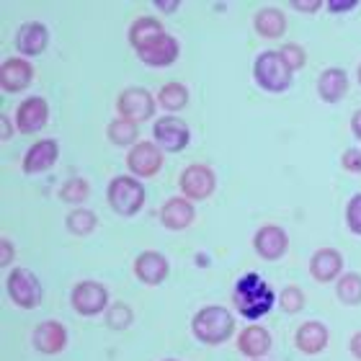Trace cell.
Instances as JSON below:
<instances>
[{
  "mask_svg": "<svg viewBox=\"0 0 361 361\" xmlns=\"http://www.w3.org/2000/svg\"><path fill=\"white\" fill-rule=\"evenodd\" d=\"M235 310L245 320H258L274 307V289L258 274H243L233 289Z\"/></svg>",
  "mask_w": 361,
  "mask_h": 361,
  "instance_id": "1",
  "label": "cell"
},
{
  "mask_svg": "<svg viewBox=\"0 0 361 361\" xmlns=\"http://www.w3.org/2000/svg\"><path fill=\"white\" fill-rule=\"evenodd\" d=\"M191 331H194L196 341H202L207 346H219V343L233 338L235 320L230 315V310L219 307V305H209V307H202L194 315Z\"/></svg>",
  "mask_w": 361,
  "mask_h": 361,
  "instance_id": "2",
  "label": "cell"
},
{
  "mask_svg": "<svg viewBox=\"0 0 361 361\" xmlns=\"http://www.w3.org/2000/svg\"><path fill=\"white\" fill-rule=\"evenodd\" d=\"M109 207L121 217H135L145 207V186L135 176H116L109 183Z\"/></svg>",
  "mask_w": 361,
  "mask_h": 361,
  "instance_id": "3",
  "label": "cell"
},
{
  "mask_svg": "<svg viewBox=\"0 0 361 361\" xmlns=\"http://www.w3.org/2000/svg\"><path fill=\"white\" fill-rule=\"evenodd\" d=\"M253 75L258 85L269 93H284L292 85V70L286 68L279 52H261L256 65H253Z\"/></svg>",
  "mask_w": 361,
  "mask_h": 361,
  "instance_id": "4",
  "label": "cell"
},
{
  "mask_svg": "<svg viewBox=\"0 0 361 361\" xmlns=\"http://www.w3.org/2000/svg\"><path fill=\"white\" fill-rule=\"evenodd\" d=\"M6 286H8V297L13 300V305H18L23 310L39 307V302H42V284H39V279L29 269L11 271Z\"/></svg>",
  "mask_w": 361,
  "mask_h": 361,
  "instance_id": "5",
  "label": "cell"
},
{
  "mask_svg": "<svg viewBox=\"0 0 361 361\" xmlns=\"http://www.w3.org/2000/svg\"><path fill=\"white\" fill-rule=\"evenodd\" d=\"M116 109H119L121 119L140 124V121H147L155 114V98H152L150 90L145 88H127L121 90Z\"/></svg>",
  "mask_w": 361,
  "mask_h": 361,
  "instance_id": "6",
  "label": "cell"
},
{
  "mask_svg": "<svg viewBox=\"0 0 361 361\" xmlns=\"http://www.w3.org/2000/svg\"><path fill=\"white\" fill-rule=\"evenodd\" d=\"M178 183H180L183 196H188L191 202H202V199L212 196V191L217 186V178H214V171H212L209 166L194 163V166L183 168Z\"/></svg>",
  "mask_w": 361,
  "mask_h": 361,
  "instance_id": "7",
  "label": "cell"
},
{
  "mask_svg": "<svg viewBox=\"0 0 361 361\" xmlns=\"http://www.w3.org/2000/svg\"><path fill=\"white\" fill-rule=\"evenodd\" d=\"M70 302H73L78 315L93 317L98 312H104L106 305H109V289L104 284H98V281H80L73 289Z\"/></svg>",
  "mask_w": 361,
  "mask_h": 361,
  "instance_id": "8",
  "label": "cell"
},
{
  "mask_svg": "<svg viewBox=\"0 0 361 361\" xmlns=\"http://www.w3.org/2000/svg\"><path fill=\"white\" fill-rule=\"evenodd\" d=\"M152 135H155V142L168 152H180L188 145V140H191L186 121L178 119V116H163V119H158L155 127H152Z\"/></svg>",
  "mask_w": 361,
  "mask_h": 361,
  "instance_id": "9",
  "label": "cell"
},
{
  "mask_svg": "<svg viewBox=\"0 0 361 361\" xmlns=\"http://www.w3.org/2000/svg\"><path fill=\"white\" fill-rule=\"evenodd\" d=\"M127 168L132 176L152 178V176H158V171L163 168V152H160L158 145L137 142L127 155Z\"/></svg>",
  "mask_w": 361,
  "mask_h": 361,
  "instance_id": "10",
  "label": "cell"
},
{
  "mask_svg": "<svg viewBox=\"0 0 361 361\" xmlns=\"http://www.w3.org/2000/svg\"><path fill=\"white\" fill-rule=\"evenodd\" d=\"M47 121H49V106L44 98L31 96L16 109V127L21 129L23 135H34L39 129H44Z\"/></svg>",
  "mask_w": 361,
  "mask_h": 361,
  "instance_id": "11",
  "label": "cell"
},
{
  "mask_svg": "<svg viewBox=\"0 0 361 361\" xmlns=\"http://www.w3.org/2000/svg\"><path fill=\"white\" fill-rule=\"evenodd\" d=\"M253 248L264 261H279L289 248V238L279 225H264L253 238Z\"/></svg>",
  "mask_w": 361,
  "mask_h": 361,
  "instance_id": "12",
  "label": "cell"
},
{
  "mask_svg": "<svg viewBox=\"0 0 361 361\" xmlns=\"http://www.w3.org/2000/svg\"><path fill=\"white\" fill-rule=\"evenodd\" d=\"M34 346H37L39 354H47V356H54L65 351L68 346V331H65V325L57 323V320H47V323H39L34 328Z\"/></svg>",
  "mask_w": 361,
  "mask_h": 361,
  "instance_id": "13",
  "label": "cell"
},
{
  "mask_svg": "<svg viewBox=\"0 0 361 361\" xmlns=\"http://www.w3.org/2000/svg\"><path fill=\"white\" fill-rule=\"evenodd\" d=\"M168 258L158 250H142L135 261V276L147 286H158L163 284V279L168 276Z\"/></svg>",
  "mask_w": 361,
  "mask_h": 361,
  "instance_id": "14",
  "label": "cell"
},
{
  "mask_svg": "<svg viewBox=\"0 0 361 361\" xmlns=\"http://www.w3.org/2000/svg\"><path fill=\"white\" fill-rule=\"evenodd\" d=\"M341 271H343V256L336 248H320L310 258V274L320 284L336 281L341 276Z\"/></svg>",
  "mask_w": 361,
  "mask_h": 361,
  "instance_id": "15",
  "label": "cell"
},
{
  "mask_svg": "<svg viewBox=\"0 0 361 361\" xmlns=\"http://www.w3.org/2000/svg\"><path fill=\"white\" fill-rule=\"evenodd\" d=\"M34 80V68L21 57H11L0 68V85L6 93H18Z\"/></svg>",
  "mask_w": 361,
  "mask_h": 361,
  "instance_id": "16",
  "label": "cell"
},
{
  "mask_svg": "<svg viewBox=\"0 0 361 361\" xmlns=\"http://www.w3.org/2000/svg\"><path fill=\"white\" fill-rule=\"evenodd\" d=\"M163 37H166L163 23H160L158 18H150V16H142V18H137V21L129 26V42H132V47L137 49V54L145 52V49H150L152 44H158Z\"/></svg>",
  "mask_w": 361,
  "mask_h": 361,
  "instance_id": "17",
  "label": "cell"
},
{
  "mask_svg": "<svg viewBox=\"0 0 361 361\" xmlns=\"http://www.w3.org/2000/svg\"><path fill=\"white\" fill-rule=\"evenodd\" d=\"M294 346L307 356L320 354V351L328 346V328H325L323 323H317V320L302 323L300 328H297V333H294Z\"/></svg>",
  "mask_w": 361,
  "mask_h": 361,
  "instance_id": "18",
  "label": "cell"
},
{
  "mask_svg": "<svg viewBox=\"0 0 361 361\" xmlns=\"http://www.w3.org/2000/svg\"><path fill=\"white\" fill-rule=\"evenodd\" d=\"M47 42H49V31H47L44 23L39 21L23 23L21 29H18V34H16V47L26 57H37V54L44 52Z\"/></svg>",
  "mask_w": 361,
  "mask_h": 361,
  "instance_id": "19",
  "label": "cell"
},
{
  "mask_svg": "<svg viewBox=\"0 0 361 361\" xmlns=\"http://www.w3.org/2000/svg\"><path fill=\"white\" fill-rule=\"evenodd\" d=\"M57 155H60V147L54 140H39L29 147L26 158H23V171L26 173H42V171H49V168L57 163Z\"/></svg>",
  "mask_w": 361,
  "mask_h": 361,
  "instance_id": "20",
  "label": "cell"
},
{
  "mask_svg": "<svg viewBox=\"0 0 361 361\" xmlns=\"http://www.w3.org/2000/svg\"><path fill=\"white\" fill-rule=\"evenodd\" d=\"M238 351L248 359H261L271 351V333L264 325H248L238 336Z\"/></svg>",
  "mask_w": 361,
  "mask_h": 361,
  "instance_id": "21",
  "label": "cell"
},
{
  "mask_svg": "<svg viewBox=\"0 0 361 361\" xmlns=\"http://www.w3.org/2000/svg\"><path fill=\"white\" fill-rule=\"evenodd\" d=\"M317 93L325 104H338L341 98L348 93V75L346 70L341 68H328L317 78Z\"/></svg>",
  "mask_w": 361,
  "mask_h": 361,
  "instance_id": "22",
  "label": "cell"
},
{
  "mask_svg": "<svg viewBox=\"0 0 361 361\" xmlns=\"http://www.w3.org/2000/svg\"><path fill=\"white\" fill-rule=\"evenodd\" d=\"M196 212L191 207L188 199H180V196H173V199H168L163 204V209H160V219H163V225L168 230H186L191 222H194Z\"/></svg>",
  "mask_w": 361,
  "mask_h": 361,
  "instance_id": "23",
  "label": "cell"
},
{
  "mask_svg": "<svg viewBox=\"0 0 361 361\" xmlns=\"http://www.w3.org/2000/svg\"><path fill=\"white\" fill-rule=\"evenodd\" d=\"M145 65H150V68H168L171 62L178 60V42L173 37H163L158 44H152L150 49H145V52L137 54Z\"/></svg>",
  "mask_w": 361,
  "mask_h": 361,
  "instance_id": "24",
  "label": "cell"
},
{
  "mask_svg": "<svg viewBox=\"0 0 361 361\" xmlns=\"http://www.w3.org/2000/svg\"><path fill=\"white\" fill-rule=\"evenodd\" d=\"M253 26H256L258 37L264 39H279L284 37L286 31V18L279 8H261L253 18Z\"/></svg>",
  "mask_w": 361,
  "mask_h": 361,
  "instance_id": "25",
  "label": "cell"
},
{
  "mask_svg": "<svg viewBox=\"0 0 361 361\" xmlns=\"http://www.w3.org/2000/svg\"><path fill=\"white\" fill-rule=\"evenodd\" d=\"M336 294H338V300L343 305H348V307L361 305V274H343V276H338Z\"/></svg>",
  "mask_w": 361,
  "mask_h": 361,
  "instance_id": "26",
  "label": "cell"
},
{
  "mask_svg": "<svg viewBox=\"0 0 361 361\" xmlns=\"http://www.w3.org/2000/svg\"><path fill=\"white\" fill-rule=\"evenodd\" d=\"M158 101H160V106H163L166 111H180V109H186V104H188V90H186V85H180V83H166L163 88H160Z\"/></svg>",
  "mask_w": 361,
  "mask_h": 361,
  "instance_id": "27",
  "label": "cell"
},
{
  "mask_svg": "<svg viewBox=\"0 0 361 361\" xmlns=\"http://www.w3.org/2000/svg\"><path fill=\"white\" fill-rule=\"evenodd\" d=\"M106 135H109V140H111L114 145L127 147V145H137V135H140V132H137V124H132V121L116 119L109 124Z\"/></svg>",
  "mask_w": 361,
  "mask_h": 361,
  "instance_id": "28",
  "label": "cell"
},
{
  "mask_svg": "<svg viewBox=\"0 0 361 361\" xmlns=\"http://www.w3.org/2000/svg\"><path fill=\"white\" fill-rule=\"evenodd\" d=\"M88 194H90L88 180L80 178V176H75V178H68L60 188V199H62V202H68V204L85 202V199H88Z\"/></svg>",
  "mask_w": 361,
  "mask_h": 361,
  "instance_id": "29",
  "label": "cell"
},
{
  "mask_svg": "<svg viewBox=\"0 0 361 361\" xmlns=\"http://www.w3.org/2000/svg\"><path fill=\"white\" fill-rule=\"evenodd\" d=\"M96 227V214L88 209H75L73 214H68V230L73 235H88Z\"/></svg>",
  "mask_w": 361,
  "mask_h": 361,
  "instance_id": "30",
  "label": "cell"
},
{
  "mask_svg": "<svg viewBox=\"0 0 361 361\" xmlns=\"http://www.w3.org/2000/svg\"><path fill=\"white\" fill-rule=\"evenodd\" d=\"M129 323H132V310H129L124 302H116V305L109 307V312H106V325H109V328L124 331V328H129Z\"/></svg>",
  "mask_w": 361,
  "mask_h": 361,
  "instance_id": "31",
  "label": "cell"
},
{
  "mask_svg": "<svg viewBox=\"0 0 361 361\" xmlns=\"http://www.w3.org/2000/svg\"><path fill=\"white\" fill-rule=\"evenodd\" d=\"M279 305H281V310L289 312V315L302 312V307H305V292H302L300 286H286L284 292L279 294Z\"/></svg>",
  "mask_w": 361,
  "mask_h": 361,
  "instance_id": "32",
  "label": "cell"
},
{
  "mask_svg": "<svg viewBox=\"0 0 361 361\" xmlns=\"http://www.w3.org/2000/svg\"><path fill=\"white\" fill-rule=\"evenodd\" d=\"M279 57L284 60V65L292 73H297V70L305 68V62H307V54H305V49H302L300 44H284L281 49H279Z\"/></svg>",
  "mask_w": 361,
  "mask_h": 361,
  "instance_id": "33",
  "label": "cell"
},
{
  "mask_svg": "<svg viewBox=\"0 0 361 361\" xmlns=\"http://www.w3.org/2000/svg\"><path fill=\"white\" fill-rule=\"evenodd\" d=\"M346 225L354 235L361 238V194H354L346 204Z\"/></svg>",
  "mask_w": 361,
  "mask_h": 361,
  "instance_id": "34",
  "label": "cell"
},
{
  "mask_svg": "<svg viewBox=\"0 0 361 361\" xmlns=\"http://www.w3.org/2000/svg\"><path fill=\"white\" fill-rule=\"evenodd\" d=\"M341 166H343V171H348V173H361V152L359 150H346L343 155H341Z\"/></svg>",
  "mask_w": 361,
  "mask_h": 361,
  "instance_id": "35",
  "label": "cell"
},
{
  "mask_svg": "<svg viewBox=\"0 0 361 361\" xmlns=\"http://www.w3.org/2000/svg\"><path fill=\"white\" fill-rule=\"evenodd\" d=\"M11 261H13V243L3 238V243H0V266L6 269Z\"/></svg>",
  "mask_w": 361,
  "mask_h": 361,
  "instance_id": "36",
  "label": "cell"
},
{
  "mask_svg": "<svg viewBox=\"0 0 361 361\" xmlns=\"http://www.w3.org/2000/svg\"><path fill=\"white\" fill-rule=\"evenodd\" d=\"M320 6H323L320 0H294V8H300L302 13H315Z\"/></svg>",
  "mask_w": 361,
  "mask_h": 361,
  "instance_id": "37",
  "label": "cell"
},
{
  "mask_svg": "<svg viewBox=\"0 0 361 361\" xmlns=\"http://www.w3.org/2000/svg\"><path fill=\"white\" fill-rule=\"evenodd\" d=\"M328 8H331L333 13H343V11H351V8H356V0H346V3H336V0H331V3H328Z\"/></svg>",
  "mask_w": 361,
  "mask_h": 361,
  "instance_id": "38",
  "label": "cell"
},
{
  "mask_svg": "<svg viewBox=\"0 0 361 361\" xmlns=\"http://www.w3.org/2000/svg\"><path fill=\"white\" fill-rule=\"evenodd\" d=\"M351 354L361 361V331L354 333V338H351Z\"/></svg>",
  "mask_w": 361,
  "mask_h": 361,
  "instance_id": "39",
  "label": "cell"
},
{
  "mask_svg": "<svg viewBox=\"0 0 361 361\" xmlns=\"http://www.w3.org/2000/svg\"><path fill=\"white\" fill-rule=\"evenodd\" d=\"M351 132H354V135L361 140V109L354 114V116H351Z\"/></svg>",
  "mask_w": 361,
  "mask_h": 361,
  "instance_id": "40",
  "label": "cell"
},
{
  "mask_svg": "<svg viewBox=\"0 0 361 361\" xmlns=\"http://www.w3.org/2000/svg\"><path fill=\"white\" fill-rule=\"evenodd\" d=\"M155 6H158V8H166V13H173L176 8H178V3H176V0H173V3H160V0H158Z\"/></svg>",
  "mask_w": 361,
  "mask_h": 361,
  "instance_id": "41",
  "label": "cell"
},
{
  "mask_svg": "<svg viewBox=\"0 0 361 361\" xmlns=\"http://www.w3.org/2000/svg\"><path fill=\"white\" fill-rule=\"evenodd\" d=\"M13 137V132H11V124H8V119L3 116V140H11Z\"/></svg>",
  "mask_w": 361,
  "mask_h": 361,
  "instance_id": "42",
  "label": "cell"
},
{
  "mask_svg": "<svg viewBox=\"0 0 361 361\" xmlns=\"http://www.w3.org/2000/svg\"><path fill=\"white\" fill-rule=\"evenodd\" d=\"M359 83H361V65H359Z\"/></svg>",
  "mask_w": 361,
  "mask_h": 361,
  "instance_id": "43",
  "label": "cell"
},
{
  "mask_svg": "<svg viewBox=\"0 0 361 361\" xmlns=\"http://www.w3.org/2000/svg\"><path fill=\"white\" fill-rule=\"evenodd\" d=\"M168 361H173V359H168Z\"/></svg>",
  "mask_w": 361,
  "mask_h": 361,
  "instance_id": "44",
  "label": "cell"
},
{
  "mask_svg": "<svg viewBox=\"0 0 361 361\" xmlns=\"http://www.w3.org/2000/svg\"><path fill=\"white\" fill-rule=\"evenodd\" d=\"M253 361H258V359H253Z\"/></svg>",
  "mask_w": 361,
  "mask_h": 361,
  "instance_id": "45",
  "label": "cell"
}]
</instances>
